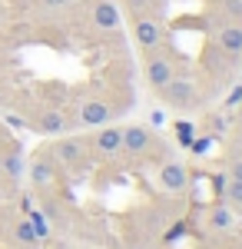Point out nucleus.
<instances>
[{
    "label": "nucleus",
    "instance_id": "nucleus-13",
    "mask_svg": "<svg viewBox=\"0 0 242 249\" xmlns=\"http://www.w3.org/2000/svg\"><path fill=\"white\" fill-rule=\"evenodd\" d=\"M10 243H17V246H23V249H34L40 243L34 226H30V219H17V223L10 226Z\"/></svg>",
    "mask_w": 242,
    "mask_h": 249
},
{
    "label": "nucleus",
    "instance_id": "nucleus-17",
    "mask_svg": "<svg viewBox=\"0 0 242 249\" xmlns=\"http://www.w3.org/2000/svg\"><path fill=\"white\" fill-rule=\"evenodd\" d=\"M225 196H229V203H232V206H242V183L239 179H225Z\"/></svg>",
    "mask_w": 242,
    "mask_h": 249
},
{
    "label": "nucleus",
    "instance_id": "nucleus-23",
    "mask_svg": "<svg viewBox=\"0 0 242 249\" xmlns=\"http://www.w3.org/2000/svg\"><path fill=\"white\" fill-rule=\"evenodd\" d=\"M239 249H242V243H239Z\"/></svg>",
    "mask_w": 242,
    "mask_h": 249
},
{
    "label": "nucleus",
    "instance_id": "nucleus-6",
    "mask_svg": "<svg viewBox=\"0 0 242 249\" xmlns=\"http://www.w3.org/2000/svg\"><path fill=\"white\" fill-rule=\"evenodd\" d=\"M50 153H53V160L63 163V166H80L86 150H83V140H60Z\"/></svg>",
    "mask_w": 242,
    "mask_h": 249
},
{
    "label": "nucleus",
    "instance_id": "nucleus-3",
    "mask_svg": "<svg viewBox=\"0 0 242 249\" xmlns=\"http://www.w3.org/2000/svg\"><path fill=\"white\" fill-rule=\"evenodd\" d=\"M149 146H153V133H149V126H143V123H136V126H126L123 130V153H146Z\"/></svg>",
    "mask_w": 242,
    "mask_h": 249
},
{
    "label": "nucleus",
    "instance_id": "nucleus-1",
    "mask_svg": "<svg viewBox=\"0 0 242 249\" xmlns=\"http://www.w3.org/2000/svg\"><path fill=\"white\" fill-rule=\"evenodd\" d=\"M159 93L166 100V107H173V110H189V107H196V87H192L189 80L173 77Z\"/></svg>",
    "mask_w": 242,
    "mask_h": 249
},
{
    "label": "nucleus",
    "instance_id": "nucleus-22",
    "mask_svg": "<svg viewBox=\"0 0 242 249\" xmlns=\"http://www.w3.org/2000/svg\"><path fill=\"white\" fill-rule=\"evenodd\" d=\"M0 107H3V87H0Z\"/></svg>",
    "mask_w": 242,
    "mask_h": 249
},
{
    "label": "nucleus",
    "instance_id": "nucleus-20",
    "mask_svg": "<svg viewBox=\"0 0 242 249\" xmlns=\"http://www.w3.org/2000/svg\"><path fill=\"white\" fill-rule=\"evenodd\" d=\"M189 146H192V153H206V150H209V136H203V140H192Z\"/></svg>",
    "mask_w": 242,
    "mask_h": 249
},
{
    "label": "nucleus",
    "instance_id": "nucleus-19",
    "mask_svg": "<svg viewBox=\"0 0 242 249\" xmlns=\"http://www.w3.org/2000/svg\"><path fill=\"white\" fill-rule=\"evenodd\" d=\"M70 0H37V7H43V10H60V7H67Z\"/></svg>",
    "mask_w": 242,
    "mask_h": 249
},
{
    "label": "nucleus",
    "instance_id": "nucleus-12",
    "mask_svg": "<svg viewBox=\"0 0 242 249\" xmlns=\"http://www.w3.org/2000/svg\"><path fill=\"white\" fill-rule=\"evenodd\" d=\"M219 47H223L225 53L239 57L242 53V23H223V30H219Z\"/></svg>",
    "mask_w": 242,
    "mask_h": 249
},
{
    "label": "nucleus",
    "instance_id": "nucleus-16",
    "mask_svg": "<svg viewBox=\"0 0 242 249\" xmlns=\"http://www.w3.org/2000/svg\"><path fill=\"white\" fill-rule=\"evenodd\" d=\"M216 3H223V14L232 23H242V0H216Z\"/></svg>",
    "mask_w": 242,
    "mask_h": 249
},
{
    "label": "nucleus",
    "instance_id": "nucleus-5",
    "mask_svg": "<svg viewBox=\"0 0 242 249\" xmlns=\"http://www.w3.org/2000/svg\"><path fill=\"white\" fill-rule=\"evenodd\" d=\"M30 179H34V186H50L56 179V160H53L50 150L34 156V163H30Z\"/></svg>",
    "mask_w": 242,
    "mask_h": 249
},
{
    "label": "nucleus",
    "instance_id": "nucleus-15",
    "mask_svg": "<svg viewBox=\"0 0 242 249\" xmlns=\"http://www.w3.org/2000/svg\"><path fill=\"white\" fill-rule=\"evenodd\" d=\"M27 219H30V226H34V232H37V239H47V236H50L47 216H43L40 210H27Z\"/></svg>",
    "mask_w": 242,
    "mask_h": 249
},
{
    "label": "nucleus",
    "instance_id": "nucleus-9",
    "mask_svg": "<svg viewBox=\"0 0 242 249\" xmlns=\"http://www.w3.org/2000/svg\"><path fill=\"white\" fill-rule=\"evenodd\" d=\"M146 80L153 90H163L169 80H173V63H169L166 57H153L146 63Z\"/></svg>",
    "mask_w": 242,
    "mask_h": 249
},
{
    "label": "nucleus",
    "instance_id": "nucleus-14",
    "mask_svg": "<svg viewBox=\"0 0 242 249\" xmlns=\"http://www.w3.org/2000/svg\"><path fill=\"white\" fill-rule=\"evenodd\" d=\"M209 226L212 230H232V213L225 210V206H216V210L209 213Z\"/></svg>",
    "mask_w": 242,
    "mask_h": 249
},
{
    "label": "nucleus",
    "instance_id": "nucleus-11",
    "mask_svg": "<svg viewBox=\"0 0 242 249\" xmlns=\"http://www.w3.org/2000/svg\"><path fill=\"white\" fill-rule=\"evenodd\" d=\"M186 183H189V176L179 163H166V166L159 170V186H163V190L179 193V190H186Z\"/></svg>",
    "mask_w": 242,
    "mask_h": 249
},
{
    "label": "nucleus",
    "instance_id": "nucleus-7",
    "mask_svg": "<svg viewBox=\"0 0 242 249\" xmlns=\"http://www.w3.org/2000/svg\"><path fill=\"white\" fill-rule=\"evenodd\" d=\"M90 17H93V27H100V30H116L120 27V10L110 0H93Z\"/></svg>",
    "mask_w": 242,
    "mask_h": 249
},
{
    "label": "nucleus",
    "instance_id": "nucleus-8",
    "mask_svg": "<svg viewBox=\"0 0 242 249\" xmlns=\"http://www.w3.org/2000/svg\"><path fill=\"white\" fill-rule=\"evenodd\" d=\"M93 146L103 156L120 153V150H123V130H120V126H103V130L93 136Z\"/></svg>",
    "mask_w": 242,
    "mask_h": 249
},
{
    "label": "nucleus",
    "instance_id": "nucleus-4",
    "mask_svg": "<svg viewBox=\"0 0 242 249\" xmlns=\"http://www.w3.org/2000/svg\"><path fill=\"white\" fill-rule=\"evenodd\" d=\"M133 37H136V43H139L143 50H153V47H159L163 30H159V23H156L153 17H136V23H133Z\"/></svg>",
    "mask_w": 242,
    "mask_h": 249
},
{
    "label": "nucleus",
    "instance_id": "nucleus-2",
    "mask_svg": "<svg viewBox=\"0 0 242 249\" xmlns=\"http://www.w3.org/2000/svg\"><path fill=\"white\" fill-rule=\"evenodd\" d=\"M27 126L37 130V133H43V136H56V133L67 130V116L60 113V110H43V113H37L34 120H27Z\"/></svg>",
    "mask_w": 242,
    "mask_h": 249
},
{
    "label": "nucleus",
    "instance_id": "nucleus-21",
    "mask_svg": "<svg viewBox=\"0 0 242 249\" xmlns=\"http://www.w3.org/2000/svg\"><path fill=\"white\" fill-rule=\"evenodd\" d=\"M229 179H239V183H242V160H236V163H232V170H229Z\"/></svg>",
    "mask_w": 242,
    "mask_h": 249
},
{
    "label": "nucleus",
    "instance_id": "nucleus-10",
    "mask_svg": "<svg viewBox=\"0 0 242 249\" xmlns=\"http://www.w3.org/2000/svg\"><path fill=\"white\" fill-rule=\"evenodd\" d=\"M106 120H110V107L103 100H86L80 107V123L83 126H103Z\"/></svg>",
    "mask_w": 242,
    "mask_h": 249
},
{
    "label": "nucleus",
    "instance_id": "nucleus-18",
    "mask_svg": "<svg viewBox=\"0 0 242 249\" xmlns=\"http://www.w3.org/2000/svg\"><path fill=\"white\" fill-rule=\"evenodd\" d=\"M176 136H179V143H192V140H196V126H192V123H189V120H179V123H176Z\"/></svg>",
    "mask_w": 242,
    "mask_h": 249
}]
</instances>
